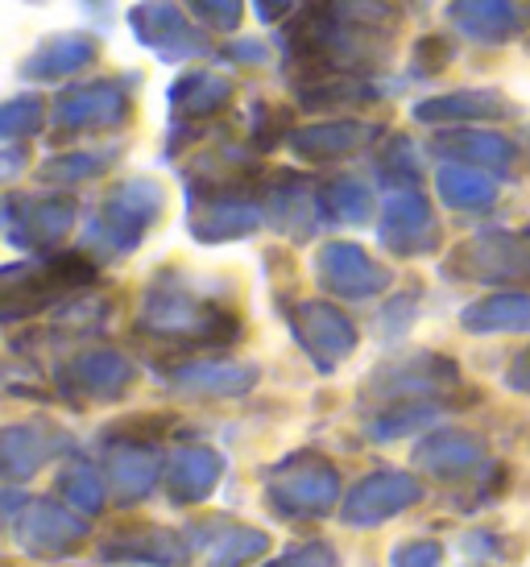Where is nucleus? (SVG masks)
<instances>
[{
  "label": "nucleus",
  "mask_w": 530,
  "mask_h": 567,
  "mask_svg": "<svg viewBox=\"0 0 530 567\" xmlns=\"http://www.w3.org/2000/svg\"><path fill=\"white\" fill-rule=\"evenodd\" d=\"M398 17L390 0H315L286 30V54L319 80L386 63Z\"/></svg>",
  "instance_id": "obj_1"
},
{
  "label": "nucleus",
  "mask_w": 530,
  "mask_h": 567,
  "mask_svg": "<svg viewBox=\"0 0 530 567\" xmlns=\"http://www.w3.org/2000/svg\"><path fill=\"white\" fill-rule=\"evenodd\" d=\"M129 21H133V33H137L141 42L154 50L157 59H166V63H183V59H195L203 50L200 30L166 0H145V4H137L129 13Z\"/></svg>",
  "instance_id": "obj_2"
},
{
  "label": "nucleus",
  "mask_w": 530,
  "mask_h": 567,
  "mask_svg": "<svg viewBox=\"0 0 530 567\" xmlns=\"http://www.w3.org/2000/svg\"><path fill=\"white\" fill-rule=\"evenodd\" d=\"M129 116V92H121V83H83L71 92L59 95L54 104V125L63 128H112Z\"/></svg>",
  "instance_id": "obj_3"
},
{
  "label": "nucleus",
  "mask_w": 530,
  "mask_h": 567,
  "mask_svg": "<svg viewBox=\"0 0 530 567\" xmlns=\"http://www.w3.org/2000/svg\"><path fill=\"white\" fill-rule=\"evenodd\" d=\"M448 21L481 47H501L527 30V9L518 0H452Z\"/></svg>",
  "instance_id": "obj_4"
},
{
  "label": "nucleus",
  "mask_w": 530,
  "mask_h": 567,
  "mask_svg": "<svg viewBox=\"0 0 530 567\" xmlns=\"http://www.w3.org/2000/svg\"><path fill=\"white\" fill-rule=\"evenodd\" d=\"M319 274H324V282L336 295H348V299L377 295L381 286L390 282V274L377 266L374 257H365V249H357V245H332V249H324Z\"/></svg>",
  "instance_id": "obj_5"
},
{
  "label": "nucleus",
  "mask_w": 530,
  "mask_h": 567,
  "mask_svg": "<svg viewBox=\"0 0 530 567\" xmlns=\"http://www.w3.org/2000/svg\"><path fill=\"white\" fill-rule=\"evenodd\" d=\"M468 278L506 282V278H530V249L514 237H481L456 252Z\"/></svg>",
  "instance_id": "obj_6"
},
{
  "label": "nucleus",
  "mask_w": 530,
  "mask_h": 567,
  "mask_svg": "<svg viewBox=\"0 0 530 567\" xmlns=\"http://www.w3.org/2000/svg\"><path fill=\"white\" fill-rule=\"evenodd\" d=\"M419 121L431 125H465V121H498V116H518V109L510 100H501L489 87H468V92H448L436 100H422L415 104Z\"/></svg>",
  "instance_id": "obj_7"
},
{
  "label": "nucleus",
  "mask_w": 530,
  "mask_h": 567,
  "mask_svg": "<svg viewBox=\"0 0 530 567\" xmlns=\"http://www.w3.org/2000/svg\"><path fill=\"white\" fill-rule=\"evenodd\" d=\"M381 240L398 252H422L427 245H436V220H431V207L419 190H398L386 207V220H381Z\"/></svg>",
  "instance_id": "obj_8"
},
{
  "label": "nucleus",
  "mask_w": 530,
  "mask_h": 567,
  "mask_svg": "<svg viewBox=\"0 0 530 567\" xmlns=\"http://www.w3.org/2000/svg\"><path fill=\"white\" fill-rule=\"evenodd\" d=\"M295 331L298 340L307 344V352L312 357H319V361H340L344 352H353V344H357V331H353V323L340 316V311H332V307H324V302H307V307H298L295 311Z\"/></svg>",
  "instance_id": "obj_9"
},
{
  "label": "nucleus",
  "mask_w": 530,
  "mask_h": 567,
  "mask_svg": "<svg viewBox=\"0 0 530 567\" xmlns=\"http://www.w3.org/2000/svg\"><path fill=\"white\" fill-rule=\"evenodd\" d=\"M436 150L444 158H460L468 166H489V171H510L518 158V150L498 133H481V128H452L439 133Z\"/></svg>",
  "instance_id": "obj_10"
},
{
  "label": "nucleus",
  "mask_w": 530,
  "mask_h": 567,
  "mask_svg": "<svg viewBox=\"0 0 530 567\" xmlns=\"http://www.w3.org/2000/svg\"><path fill=\"white\" fill-rule=\"evenodd\" d=\"M95 59V42L88 33H59L30 54L26 63V80H63L75 75L79 66H88Z\"/></svg>",
  "instance_id": "obj_11"
},
{
  "label": "nucleus",
  "mask_w": 530,
  "mask_h": 567,
  "mask_svg": "<svg viewBox=\"0 0 530 567\" xmlns=\"http://www.w3.org/2000/svg\"><path fill=\"white\" fill-rule=\"evenodd\" d=\"M274 497L286 502L291 509H328L336 497V473L315 464V460H295L291 476L274 481Z\"/></svg>",
  "instance_id": "obj_12"
},
{
  "label": "nucleus",
  "mask_w": 530,
  "mask_h": 567,
  "mask_svg": "<svg viewBox=\"0 0 530 567\" xmlns=\"http://www.w3.org/2000/svg\"><path fill=\"white\" fill-rule=\"evenodd\" d=\"M419 497V485L410 476H369L365 485H357V493L348 497V518L353 522H377L402 509Z\"/></svg>",
  "instance_id": "obj_13"
},
{
  "label": "nucleus",
  "mask_w": 530,
  "mask_h": 567,
  "mask_svg": "<svg viewBox=\"0 0 530 567\" xmlns=\"http://www.w3.org/2000/svg\"><path fill=\"white\" fill-rule=\"evenodd\" d=\"M228 95H233V83L220 80V75H207V71H195L187 80H179L171 87V104L179 116H187V121H207V116H216L224 104H228Z\"/></svg>",
  "instance_id": "obj_14"
},
{
  "label": "nucleus",
  "mask_w": 530,
  "mask_h": 567,
  "mask_svg": "<svg viewBox=\"0 0 530 567\" xmlns=\"http://www.w3.org/2000/svg\"><path fill=\"white\" fill-rule=\"evenodd\" d=\"M365 142V125L357 121H324V125H307L298 128L291 145L303 158H340V154H353L357 145Z\"/></svg>",
  "instance_id": "obj_15"
},
{
  "label": "nucleus",
  "mask_w": 530,
  "mask_h": 567,
  "mask_svg": "<svg viewBox=\"0 0 530 567\" xmlns=\"http://www.w3.org/2000/svg\"><path fill=\"white\" fill-rule=\"evenodd\" d=\"M468 331H530V295H493L465 311Z\"/></svg>",
  "instance_id": "obj_16"
},
{
  "label": "nucleus",
  "mask_w": 530,
  "mask_h": 567,
  "mask_svg": "<svg viewBox=\"0 0 530 567\" xmlns=\"http://www.w3.org/2000/svg\"><path fill=\"white\" fill-rule=\"evenodd\" d=\"M436 187L444 195V204L452 207H485L498 195V183L481 171V166H444L436 174Z\"/></svg>",
  "instance_id": "obj_17"
},
{
  "label": "nucleus",
  "mask_w": 530,
  "mask_h": 567,
  "mask_svg": "<svg viewBox=\"0 0 530 567\" xmlns=\"http://www.w3.org/2000/svg\"><path fill=\"white\" fill-rule=\"evenodd\" d=\"M369 100H377V92L365 80H357V75H328V80H319V83H307L303 95H298V104L312 112L357 109V104H369Z\"/></svg>",
  "instance_id": "obj_18"
},
{
  "label": "nucleus",
  "mask_w": 530,
  "mask_h": 567,
  "mask_svg": "<svg viewBox=\"0 0 530 567\" xmlns=\"http://www.w3.org/2000/svg\"><path fill=\"white\" fill-rule=\"evenodd\" d=\"M220 476V460L203 447H191V452H179L166 464V485L179 493V497H203L212 481Z\"/></svg>",
  "instance_id": "obj_19"
},
{
  "label": "nucleus",
  "mask_w": 530,
  "mask_h": 567,
  "mask_svg": "<svg viewBox=\"0 0 530 567\" xmlns=\"http://www.w3.org/2000/svg\"><path fill=\"white\" fill-rule=\"evenodd\" d=\"M26 233H17L13 240L21 245H54L71 228V204L67 199H26Z\"/></svg>",
  "instance_id": "obj_20"
},
{
  "label": "nucleus",
  "mask_w": 530,
  "mask_h": 567,
  "mask_svg": "<svg viewBox=\"0 0 530 567\" xmlns=\"http://www.w3.org/2000/svg\"><path fill=\"white\" fill-rule=\"evenodd\" d=\"M481 456V447L472 435H460V431H444L436 440H427L419 447V464L431 468V473H460L472 460Z\"/></svg>",
  "instance_id": "obj_21"
},
{
  "label": "nucleus",
  "mask_w": 530,
  "mask_h": 567,
  "mask_svg": "<svg viewBox=\"0 0 530 567\" xmlns=\"http://www.w3.org/2000/svg\"><path fill=\"white\" fill-rule=\"evenodd\" d=\"M257 228V212L245 204H233V199H220L203 212L200 220H195V237L203 240H224V237H245Z\"/></svg>",
  "instance_id": "obj_22"
},
{
  "label": "nucleus",
  "mask_w": 530,
  "mask_h": 567,
  "mask_svg": "<svg viewBox=\"0 0 530 567\" xmlns=\"http://www.w3.org/2000/svg\"><path fill=\"white\" fill-rule=\"evenodd\" d=\"M75 381L92 394H121V385L129 381V364L116 352H88L83 361H75Z\"/></svg>",
  "instance_id": "obj_23"
},
{
  "label": "nucleus",
  "mask_w": 530,
  "mask_h": 567,
  "mask_svg": "<svg viewBox=\"0 0 530 567\" xmlns=\"http://www.w3.org/2000/svg\"><path fill=\"white\" fill-rule=\"evenodd\" d=\"M257 378L253 369H236V364H200V369H191V373H183V385L187 390H195V394H241L249 381Z\"/></svg>",
  "instance_id": "obj_24"
},
{
  "label": "nucleus",
  "mask_w": 530,
  "mask_h": 567,
  "mask_svg": "<svg viewBox=\"0 0 530 567\" xmlns=\"http://www.w3.org/2000/svg\"><path fill=\"white\" fill-rule=\"evenodd\" d=\"M79 535H83V526H79V522H71L67 514H54V509H47V505L30 509V530H26V538H30L33 547L67 543V538H79Z\"/></svg>",
  "instance_id": "obj_25"
},
{
  "label": "nucleus",
  "mask_w": 530,
  "mask_h": 567,
  "mask_svg": "<svg viewBox=\"0 0 530 567\" xmlns=\"http://www.w3.org/2000/svg\"><path fill=\"white\" fill-rule=\"evenodd\" d=\"M42 125V100L38 95H17L4 104L0 112V128H4V137H21V133H33V128Z\"/></svg>",
  "instance_id": "obj_26"
},
{
  "label": "nucleus",
  "mask_w": 530,
  "mask_h": 567,
  "mask_svg": "<svg viewBox=\"0 0 530 567\" xmlns=\"http://www.w3.org/2000/svg\"><path fill=\"white\" fill-rule=\"evenodd\" d=\"M328 204L340 220H365L369 216V190L360 187V183H353V178H344V183L332 187Z\"/></svg>",
  "instance_id": "obj_27"
},
{
  "label": "nucleus",
  "mask_w": 530,
  "mask_h": 567,
  "mask_svg": "<svg viewBox=\"0 0 530 567\" xmlns=\"http://www.w3.org/2000/svg\"><path fill=\"white\" fill-rule=\"evenodd\" d=\"M187 4L207 30H236L241 21V0H187Z\"/></svg>",
  "instance_id": "obj_28"
},
{
  "label": "nucleus",
  "mask_w": 530,
  "mask_h": 567,
  "mask_svg": "<svg viewBox=\"0 0 530 567\" xmlns=\"http://www.w3.org/2000/svg\"><path fill=\"white\" fill-rule=\"evenodd\" d=\"M452 54H456L452 42H448V38H439V33H431V38H422L419 50H415V71H419V75H436V71L448 66Z\"/></svg>",
  "instance_id": "obj_29"
},
{
  "label": "nucleus",
  "mask_w": 530,
  "mask_h": 567,
  "mask_svg": "<svg viewBox=\"0 0 530 567\" xmlns=\"http://www.w3.org/2000/svg\"><path fill=\"white\" fill-rule=\"evenodd\" d=\"M109 158H95V154H75V158H54L42 166V178H88V174L104 171Z\"/></svg>",
  "instance_id": "obj_30"
},
{
  "label": "nucleus",
  "mask_w": 530,
  "mask_h": 567,
  "mask_svg": "<svg viewBox=\"0 0 530 567\" xmlns=\"http://www.w3.org/2000/svg\"><path fill=\"white\" fill-rule=\"evenodd\" d=\"M71 497H79L83 505H95L100 502V481L92 473H83V468L71 473Z\"/></svg>",
  "instance_id": "obj_31"
},
{
  "label": "nucleus",
  "mask_w": 530,
  "mask_h": 567,
  "mask_svg": "<svg viewBox=\"0 0 530 567\" xmlns=\"http://www.w3.org/2000/svg\"><path fill=\"white\" fill-rule=\"evenodd\" d=\"M253 116H257V121H278V116H286V112H278V109H269V104H257V109H253ZM274 128V125H269ZM269 128L265 125H253V133H257V145H265V150H274V142H278V137H274V133H269Z\"/></svg>",
  "instance_id": "obj_32"
},
{
  "label": "nucleus",
  "mask_w": 530,
  "mask_h": 567,
  "mask_svg": "<svg viewBox=\"0 0 530 567\" xmlns=\"http://www.w3.org/2000/svg\"><path fill=\"white\" fill-rule=\"evenodd\" d=\"M295 4H298V0H257V13H262V21H269V25H274V21H282V17L291 13Z\"/></svg>",
  "instance_id": "obj_33"
},
{
  "label": "nucleus",
  "mask_w": 530,
  "mask_h": 567,
  "mask_svg": "<svg viewBox=\"0 0 530 567\" xmlns=\"http://www.w3.org/2000/svg\"><path fill=\"white\" fill-rule=\"evenodd\" d=\"M436 547H419V551H402V559H394V567H436Z\"/></svg>",
  "instance_id": "obj_34"
},
{
  "label": "nucleus",
  "mask_w": 530,
  "mask_h": 567,
  "mask_svg": "<svg viewBox=\"0 0 530 567\" xmlns=\"http://www.w3.org/2000/svg\"><path fill=\"white\" fill-rule=\"evenodd\" d=\"M228 54H236L241 63H265V47H262V42H236V47H228Z\"/></svg>",
  "instance_id": "obj_35"
},
{
  "label": "nucleus",
  "mask_w": 530,
  "mask_h": 567,
  "mask_svg": "<svg viewBox=\"0 0 530 567\" xmlns=\"http://www.w3.org/2000/svg\"><path fill=\"white\" fill-rule=\"evenodd\" d=\"M510 381H514L518 390H530V352L514 364V369H510Z\"/></svg>",
  "instance_id": "obj_36"
},
{
  "label": "nucleus",
  "mask_w": 530,
  "mask_h": 567,
  "mask_svg": "<svg viewBox=\"0 0 530 567\" xmlns=\"http://www.w3.org/2000/svg\"><path fill=\"white\" fill-rule=\"evenodd\" d=\"M88 4H109V0H88Z\"/></svg>",
  "instance_id": "obj_37"
}]
</instances>
